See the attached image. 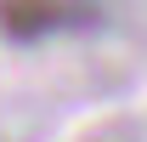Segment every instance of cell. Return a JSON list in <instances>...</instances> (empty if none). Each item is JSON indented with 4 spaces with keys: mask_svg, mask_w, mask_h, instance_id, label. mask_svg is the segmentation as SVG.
<instances>
[{
    "mask_svg": "<svg viewBox=\"0 0 147 142\" xmlns=\"http://www.w3.org/2000/svg\"><path fill=\"white\" fill-rule=\"evenodd\" d=\"M62 23H68L62 0H0V34L11 46H34V40L57 34Z\"/></svg>",
    "mask_w": 147,
    "mask_h": 142,
    "instance_id": "cell-1",
    "label": "cell"
}]
</instances>
